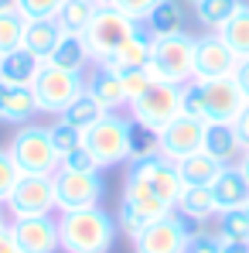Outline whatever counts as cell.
<instances>
[{
  "label": "cell",
  "mask_w": 249,
  "mask_h": 253,
  "mask_svg": "<svg viewBox=\"0 0 249 253\" xmlns=\"http://www.w3.org/2000/svg\"><path fill=\"white\" fill-rule=\"evenodd\" d=\"M62 253H109L116 243V219L103 206L58 212Z\"/></svg>",
  "instance_id": "6da1fadb"
},
{
  "label": "cell",
  "mask_w": 249,
  "mask_h": 253,
  "mask_svg": "<svg viewBox=\"0 0 249 253\" xmlns=\"http://www.w3.org/2000/svg\"><path fill=\"white\" fill-rule=\"evenodd\" d=\"M246 106V96L236 83V76L225 79H195L184 85V113L205 120V124H232Z\"/></svg>",
  "instance_id": "7a4b0ae2"
},
{
  "label": "cell",
  "mask_w": 249,
  "mask_h": 253,
  "mask_svg": "<svg viewBox=\"0 0 249 253\" xmlns=\"http://www.w3.org/2000/svg\"><path fill=\"white\" fill-rule=\"evenodd\" d=\"M154 83L188 85L195 79V38L188 31L154 38L150 42V62L143 65Z\"/></svg>",
  "instance_id": "3957f363"
},
{
  "label": "cell",
  "mask_w": 249,
  "mask_h": 253,
  "mask_svg": "<svg viewBox=\"0 0 249 253\" xmlns=\"http://www.w3.org/2000/svg\"><path fill=\"white\" fill-rule=\"evenodd\" d=\"M167 212H174L171 206H164L154 188L147 185V178H140L137 171H126V181H123V199H120V212H116V229L126 233L130 240L154 219H161Z\"/></svg>",
  "instance_id": "277c9868"
},
{
  "label": "cell",
  "mask_w": 249,
  "mask_h": 253,
  "mask_svg": "<svg viewBox=\"0 0 249 253\" xmlns=\"http://www.w3.org/2000/svg\"><path fill=\"white\" fill-rule=\"evenodd\" d=\"M130 126L133 120L123 113H103L92 126L82 130V144L96 154L103 168H116L130 161Z\"/></svg>",
  "instance_id": "5b68a950"
},
{
  "label": "cell",
  "mask_w": 249,
  "mask_h": 253,
  "mask_svg": "<svg viewBox=\"0 0 249 253\" xmlns=\"http://www.w3.org/2000/svg\"><path fill=\"white\" fill-rule=\"evenodd\" d=\"M10 158L21 168V174H55L62 168V154L51 144L48 126L24 124L14 137H10Z\"/></svg>",
  "instance_id": "8992f818"
},
{
  "label": "cell",
  "mask_w": 249,
  "mask_h": 253,
  "mask_svg": "<svg viewBox=\"0 0 249 253\" xmlns=\"http://www.w3.org/2000/svg\"><path fill=\"white\" fill-rule=\"evenodd\" d=\"M181 113H184V85L174 83H154L140 99L130 103V120L154 130V133H161Z\"/></svg>",
  "instance_id": "52a82bcc"
},
{
  "label": "cell",
  "mask_w": 249,
  "mask_h": 253,
  "mask_svg": "<svg viewBox=\"0 0 249 253\" xmlns=\"http://www.w3.org/2000/svg\"><path fill=\"white\" fill-rule=\"evenodd\" d=\"M137 31H140V24H137V21H130V17L120 14L116 7H103V10L92 17V24L85 28V35H82L92 65L109 62V55H113V51H116L130 35H137Z\"/></svg>",
  "instance_id": "ba28073f"
},
{
  "label": "cell",
  "mask_w": 249,
  "mask_h": 253,
  "mask_svg": "<svg viewBox=\"0 0 249 253\" xmlns=\"http://www.w3.org/2000/svg\"><path fill=\"white\" fill-rule=\"evenodd\" d=\"M85 89V76L82 72H69V69H58L51 62H44L38 79L31 83L35 92V103H38V113H62L69 103H75V96Z\"/></svg>",
  "instance_id": "9c48e42d"
},
{
  "label": "cell",
  "mask_w": 249,
  "mask_h": 253,
  "mask_svg": "<svg viewBox=\"0 0 249 253\" xmlns=\"http://www.w3.org/2000/svg\"><path fill=\"white\" fill-rule=\"evenodd\" d=\"M103 171H69L58 168L55 178V206L58 212H75V209H92L106 195V181L99 178Z\"/></svg>",
  "instance_id": "30bf717a"
},
{
  "label": "cell",
  "mask_w": 249,
  "mask_h": 253,
  "mask_svg": "<svg viewBox=\"0 0 249 253\" xmlns=\"http://www.w3.org/2000/svg\"><path fill=\"white\" fill-rule=\"evenodd\" d=\"M188 240H191L188 219L178 212H167L161 219L147 222L130 243H133V253H184Z\"/></svg>",
  "instance_id": "8fae6325"
},
{
  "label": "cell",
  "mask_w": 249,
  "mask_h": 253,
  "mask_svg": "<svg viewBox=\"0 0 249 253\" xmlns=\"http://www.w3.org/2000/svg\"><path fill=\"white\" fill-rule=\"evenodd\" d=\"M10 219H31V215H51L55 206V178L51 174H24L17 188L10 192L7 206Z\"/></svg>",
  "instance_id": "7c38bea8"
},
{
  "label": "cell",
  "mask_w": 249,
  "mask_h": 253,
  "mask_svg": "<svg viewBox=\"0 0 249 253\" xmlns=\"http://www.w3.org/2000/svg\"><path fill=\"white\" fill-rule=\"evenodd\" d=\"M205 126H208L205 120H198V117H191V113L174 117V120L157 133V151L164 154L167 161L178 165L181 158L202 151V144H205Z\"/></svg>",
  "instance_id": "4fadbf2b"
},
{
  "label": "cell",
  "mask_w": 249,
  "mask_h": 253,
  "mask_svg": "<svg viewBox=\"0 0 249 253\" xmlns=\"http://www.w3.org/2000/svg\"><path fill=\"white\" fill-rule=\"evenodd\" d=\"M236 65H239V58L232 55V48L222 42L215 31L195 38V79L198 83L202 79H225V76L236 72Z\"/></svg>",
  "instance_id": "5bb4252c"
},
{
  "label": "cell",
  "mask_w": 249,
  "mask_h": 253,
  "mask_svg": "<svg viewBox=\"0 0 249 253\" xmlns=\"http://www.w3.org/2000/svg\"><path fill=\"white\" fill-rule=\"evenodd\" d=\"M10 233L21 253H58V219L55 215H31V219H10Z\"/></svg>",
  "instance_id": "9a60e30c"
},
{
  "label": "cell",
  "mask_w": 249,
  "mask_h": 253,
  "mask_svg": "<svg viewBox=\"0 0 249 253\" xmlns=\"http://www.w3.org/2000/svg\"><path fill=\"white\" fill-rule=\"evenodd\" d=\"M85 92L106 110V113H120L126 106V92L120 83V72L106 69V65H96L89 76H85Z\"/></svg>",
  "instance_id": "2e32d148"
},
{
  "label": "cell",
  "mask_w": 249,
  "mask_h": 253,
  "mask_svg": "<svg viewBox=\"0 0 249 253\" xmlns=\"http://www.w3.org/2000/svg\"><path fill=\"white\" fill-rule=\"evenodd\" d=\"M212 195H215L218 212L249 209V178L236 168V165H225V168H222V174L212 181Z\"/></svg>",
  "instance_id": "e0dca14e"
},
{
  "label": "cell",
  "mask_w": 249,
  "mask_h": 253,
  "mask_svg": "<svg viewBox=\"0 0 249 253\" xmlns=\"http://www.w3.org/2000/svg\"><path fill=\"white\" fill-rule=\"evenodd\" d=\"M31 117H38V103H35L31 85L0 83V120H7V124H31Z\"/></svg>",
  "instance_id": "ac0fdd59"
},
{
  "label": "cell",
  "mask_w": 249,
  "mask_h": 253,
  "mask_svg": "<svg viewBox=\"0 0 249 253\" xmlns=\"http://www.w3.org/2000/svg\"><path fill=\"white\" fill-rule=\"evenodd\" d=\"M62 35H65V31L58 28L55 17H35V21L24 24V44H21V48H28L35 58L48 62L51 51H55V44L62 42Z\"/></svg>",
  "instance_id": "d6986e66"
},
{
  "label": "cell",
  "mask_w": 249,
  "mask_h": 253,
  "mask_svg": "<svg viewBox=\"0 0 249 253\" xmlns=\"http://www.w3.org/2000/svg\"><path fill=\"white\" fill-rule=\"evenodd\" d=\"M150 35L140 28L137 35H130L113 55H109V62H103L106 69H113V72H130V69H143L147 62H150Z\"/></svg>",
  "instance_id": "ffe728a7"
},
{
  "label": "cell",
  "mask_w": 249,
  "mask_h": 253,
  "mask_svg": "<svg viewBox=\"0 0 249 253\" xmlns=\"http://www.w3.org/2000/svg\"><path fill=\"white\" fill-rule=\"evenodd\" d=\"M178 215H184L188 222H205L212 215H218L215 206V195H212V185H184V192L178 195Z\"/></svg>",
  "instance_id": "44dd1931"
},
{
  "label": "cell",
  "mask_w": 249,
  "mask_h": 253,
  "mask_svg": "<svg viewBox=\"0 0 249 253\" xmlns=\"http://www.w3.org/2000/svg\"><path fill=\"white\" fill-rule=\"evenodd\" d=\"M41 58H35L28 48H17L10 55H0V83L10 85H31L41 72Z\"/></svg>",
  "instance_id": "7402d4cb"
},
{
  "label": "cell",
  "mask_w": 249,
  "mask_h": 253,
  "mask_svg": "<svg viewBox=\"0 0 249 253\" xmlns=\"http://www.w3.org/2000/svg\"><path fill=\"white\" fill-rule=\"evenodd\" d=\"M202 151H208L212 158H218L222 165H232V161H239V158L246 154L243 144H239V137H236V126L232 124H208Z\"/></svg>",
  "instance_id": "603a6c76"
},
{
  "label": "cell",
  "mask_w": 249,
  "mask_h": 253,
  "mask_svg": "<svg viewBox=\"0 0 249 253\" xmlns=\"http://www.w3.org/2000/svg\"><path fill=\"white\" fill-rule=\"evenodd\" d=\"M222 168L225 165L218 158H212L208 151H195V154H188V158L178 161V174H181L184 185H212L222 174Z\"/></svg>",
  "instance_id": "cb8c5ba5"
},
{
  "label": "cell",
  "mask_w": 249,
  "mask_h": 253,
  "mask_svg": "<svg viewBox=\"0 0 249 253\" xmlns=\"http://www.w3.org/2000/svg\"><path fill=\"white\" fill-rule=\"evenodd\" d=\"M222 42L232 48V55L243 62V58H249V3H239L236 7V14L215 31Z\"/></svg>",
  "instance_id": "d4e9b609"
},
{
  "label": "cell",
  "mask_w": 249,
  "mask_h": 253,
  "mask_svg": "<svg viewBox=\"0 0 249 253\" xmlns=\"http://www.w3.org/2000/svg\"><path fill=\"white\" fill-rule=\"evenodd\" d=\"M140 28H143L150 38H167V35L184 31V14H181V7H178L174 0H161Z\"/></svg>",
  "instance_id": "484cf974"
},
{
  "label": "cell",
  "mask_w": 249,
  "mask_h": 253,
  "mask_svg": "<svg viewBox=\"0 0 249 253\" xmlns=\"http://www.w3.org/2000/svg\"><path fill=\"white\" fill-rule=\"evenodd\" d=\"M99 14V7L92 0H62L55 21L65 35H85V28L92 24V17Z\"/></svg>",
  "instance_id": "4316f807"
},
{
  "label": "cell",
  "mask_w": 249,
  "mask_h": 253,
  "mask_svg": "<svg viewBox=\"0 0 249 253\" xmlns=\"http://www.w3.org/2000/svg\"><path fill=\"white\" fill-rule=\"evenodd\" d=\"M48 62L58 65V69H69V72H82L92 58H89V48H85L82 35H62V42L55 44Z\"/></svg>",
  "instance_id": "83f0119b"
},
{
  "label": "cell",
  "mask_w": 249,
  "mask_h": 253,
  "mask_svg": "<svg viewBox=\"0 0 249 253\" xmlns=\"http://www.w3.org/2000/svg\"><path fill=\"white\" fill-rule=\"evenodd\" d=\"M103 113H106V110H103V106H99V103H96V99H92V96H89V92L82 89V92L75 96V103H69V106H65V110L58 113V120L72 124L75 130H85V126L96 124V120H99Z\"/></svg>",
  "instance_id": "f1b7e54d"
},
{
  "label": "cell",
  "mask_w": 249,
  "mask_h": 253,
  "mask_svg": "<svg viewBox=\"0 0 249 253\" xmlns=\"http://www.w3.org/2000/svg\"><path fill=\"white\" fill-rule=\"evenodd\" d=\"M239 3H243V0H202V3H195V17H198V24H202L205 31H218V28L236 14Z\"/></svg>",
  "instance_id": "f546056e"
},
{
  "label": "cell",
  "mask_w": 249,
  "mask_h": 253,
  "mask_svg": "<svg viewBox=\"0 0 249 253\" xmlns=\"http://www.w3.org/2000/svg\"><path fill=\"white\" fill-rule=\"evenodd\" d=\"M24 24L28 17L21 10H0V55H10L24 44Z\"/></svg>",
  "instance_id": "4dcf8cb0"
},
{
  "label": "cell",
  "mask_w": 249,
  "mask_h": 253,
  "mask_svg": "<svg viewBox=\"0 0 249 253\" xmlns=\"http://www.w3.org/2000/svg\"><path fill=\"white\" fill-rule=\"evenodd\" d=\"M218 236H225V240H249V209L218 212Z\"/></svg>",
  "instance_id": "1f68e13d"
},
{
  "label": "cell",
  "mask_w": 249,
  "mask_h": 253,
  "mask_svg": "<svg viewBox=\"0 0 249 253\" xmlns=\"http://www.w3.org/2000/svg\"><path fill=\"white\" fill-rule=\"evenodd\" d=\"M150 154H161L157 151V133L133 124L130 126V161H140V158H150Z\"/></svg>",
  "instance_id": "d6a6232c"
},
{
  "label": "cell",
  "mask_w": 249,
  "mask_h": 253,
  "mask_svg": "<svg viewBox=\"0 0 249 253\" xmlns=\"http://www.w3.org/2000/svg\"><path fill=\"white\" fill-rule=\"evenodd\" d=\"M48 133H51V144H55V151H58L62 158L82 144V130H75V126L65 124V120H55V124L48 126Z\"/></svg>",
  "instance_id": "836d02e7"
},
{
  "label": "cell",
  "mask_w": 249,
  "mask_h": 253,
  "mask_svg": "<svg viewBox=\"0 0 249 253\" xmlns=\"http://www.w3.org/2000/svg\"><path fill=\"white\" fill-rule=\"evenodd\" d=\"M21 178H24V174H21V168L14 165L10 151H0V206H7V199H10V192L17 188Z\"/></svg>",
  "instance_id": "e575fe53"
},
{
  "label": "cell",
  "mask_w": 249,
  "mask_h": 253,
  "mask_svg": "<svg viewBox=\"0 0 249 253\" xmlns=\"http://www.w3.org/2000/svg\"><path fill=\"white\" fill-rule=\"evenodd\" d=\"M120 83H123V92H126V106H130L133 99H140L154 85V79H150L147 69H130V72H120Z\"/></svg>",
  "instance_id": "d590c367"
},
{
  "label": "cell",
  "mask_w": 249,
  "mask_h": 253,
  "mask_svg": "<svg viewBox=\"0 0 249 253\" xmlns=\"http://www.w3.org/2000/svg\"><path fill=\"white\" fill-rule=\"evenodd\" d=\"M62 168H69V171H103V165L96 161V154H92L85 144H79L75 151H69V154L62 158Z\"/></svg>",
  "instance_id": "8d00e7d4"
},
{
  "label": "cell",
  "mask_w": 249,
  "mask_h": 253,
  "mask_svg": "<svg viewBox=\"0 0 249 253\" xmlns=\"http://www.w3.org/2000/svg\"><path fill=\"white\" fill-rule=\"evenodd\" d=\"M161 0H113L109 7H116L120 14H126L130 21H137V24H143L147 17H150V10L157 7Z\"/></svg>",
  "instance_id": "74e56055"
},
{
  "label": "cell",
  "mask_w": 249,
  "mask_h": 253,
  "mask_svg": "<svg viewBox=\"0 0 249 253\" xmlns=\"http://www.w3.org/2000/svg\"><path fill=\"white\" fill-rule=\"evenodd\" d=\"M58 7H62V0H17V10L28 21H35V17H55Z\"/></svg>",
  "instance_id": "f35d334b"
},
{
  "label": "cell",
  "mask_w": 249,
  "mask_h": 253,
  "mask_svg": "<svg viewBox=\"0 0 249 253\" xmlns=\"http://www.w3.org/2000/svg\"><path fill=\"white\" fill-rule=\"evenodd\" d=\"M184 253H222V236H208V233H191Z\"/></svg>",
  "instance_id": "ab89813d"
},
{
  "label": "cell",
  "mask_w": 249,
  "mask_h": 253,
  "mask_svg": "<svg viewBox=\"0 0 249 253\" xmlns=\"http://www.w3.org/2000/svg\"><path fill=\"white\" fill-rule=\"evenodd\" d=\"M232 126H236V137H239V144H243V151H249V103L243 106V113L232 120Z\"/></svg>",
  "instance_id": "60d3db41"
},
{
  "label": "cell",
  "mask_w": 249,
  "mask_h": 253,
  "mask_svg": "<svg viewBox=\"0 0 249 253\" xmlns=\"http://www.w3.org/2000/svg\"><path fill=\"white\" fill-rule=\"evenodd\" d=\"M236 83H239V89H243V96H246V103H249V58H243L239 65H236Z\"/></svg>",
  "instance_id": "b9f144b4"
},
{
  "label": "cell",
  "mask_w": 249,
  "mask_h": 253,
  "mask_svg": "<svg viewBox=\"0 0 249 253\" xmlns=\"http://www.w3.org/2000/svg\"><path fill=\"white\" fill-rule=\"evenodd\" d=\"M0 253H21V250H17V240H14V233H10V222L0 229Z\"/></svg>",
  "instance_id": "7bdbcfd3"
},
{
  "label": "cell",
  "mask_w": 249,
  "mask_h": 253,
  "mask_svg": "<svg viewBox=\"0 0 249 253\" xmlns=\"http://www.w3.org/2000/svg\"><path fill=\"white\" fill-rule=\"evenodd\" d=\"M222 253H249V240H225L222 236Z\"/></svg>",
  "instance_id": "ee69618b"
},
{
  "label": "cell",
  "mask_w": 249,
  "mask_h": 253,
  "mask_svg": "<svg viewBox=\"0 0 249 253\" xmlns=\"http://www.w3.org/2000/svg\"><path fill=\"white\" fill-rule=\"evenodd\" d=\"M236 168H239V171H243V174L249 178V151L243 154V158H239V161H236Z\"/></svg>",
  "instance_id": "f6af8a7d"
},
{
  "label": "cell",
  "mask_w": 249,
  "mask_h": 253,
  "mask_svg": "<svg viewBox=\"0 0 249 253\" xmlns=\"http://www.w3.org/2000/svg\"><path fill=\"white\" fill-rule=\"evenodd\" d=\"M0 10H17V0H0Z\"/></svg>",
  "instance_id": "bcb514c9"
},
{
  "label": "cell",
  "mask_w": 249,
  "mask_h": 253,
  "mask_svg": "<svg viewBox=\"0 0 249 253\" xmlns=\"http://www.w3.org/2000/svg\"><path fill=\"white\" fill-rule=\"evenodd\" d=\"M92 3H96V7H99V10H103V7H109V3H113V0H92Z\"/></svg>",
  "instance_id": "7dc6e473"
},
{
  "label": "cell",
  "mask_w": 249,
  "mask_h": 253,
  "mask_svg": "<svg viewBox=\"0 0 249 253\" xmlns=\"http://www.w3.org/2000/svg\"><path fill=\"white\" fill-rule=\"evenodd\" d=\"M7 222H10V219H7V215H3V206H0V229H3V226H7Z\"/></svg>",
  "instance_id": "c3c4849f"
},
{
  "label": "cell",
  "mask_w": 249,
  "mask_h": 253,
  "mask_svg": "<svg viewBox=\"0 0 249 253\" xmlns=\"http://www.w3.org/2000/svg\"><path fill=\"white\" fill-rule=\"evenodd\" d=\"M188 3H202V0H188Z\"/></svg>",
  "instance_id": "681fc988"
}]
</instances>
